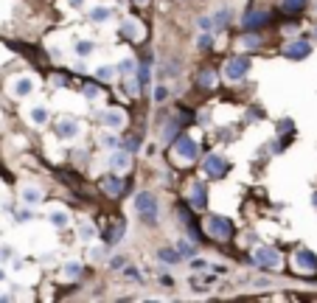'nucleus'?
I'll return each mask as SVG.
<instances>
[{"label":"nucleus","mask_w":317,"mask_h":303,"mask_svg":"<svg viewBox=\"0 0 317 303\" xmlns=\"http://www.w3.org/2000/svg\"><path fill=\"white\" fill-rule=\"evenodd\" d=\"M135 211H138V216H141L146 225H157V216H160V205H157V197H155V194L141 191V194L135 197Z\"/></svg>","instance_id":"1"},{"label":"nucleus","mask_w":317,"mask_h":303,"mask_svg":"<svg viewBox=\"0 0 317 303\" xmlns=\"http://www.w3.org/2000/svg\"><path fill=\"white\" fill-rule=\"evenodd\" d=\"M174 157L177 160H183V163H191V160H197V155H199V146H197V141L194 138H188V135H177L174 138Z\"/></svg>","instance_id":"2"},{"label":"nucleus","mask_w":317,"mask_h":303,"mask_svg":"<svg viewBox=\"0 0 317 303\" xmlns=\"http://www.w3.org/2000/svg\"><path fill=\"white\" fill-rule=\"evenodd\" d=\"M208 233L219 241H227L233 236V222L227 216H211L208 219Z\"/></svg>","instance_id":"3"},{"label":"nucleus","mask_w":317,"mask_h":303,"mask_svg":"<svg viewBox=\"0 0 317 303\" xmlns=\"http://www.w3.org/2000/svg\"><path fill=\"white\" fill-rule=\"evenodd\" d=\"M267 23H269V12H253V0H250V6H247L244 17H241V26L247 31H255L261 26H267Z\"/></svg>","instance_id":"4"},{"label":"nucleus","mask_w":317,"mask_h":303,"mask_svg":"<svg viewBox=\"0 0 317 303\" xmlns=\"http://www.w3.org/2000/svg\"><path fill=\"white\" fill-rule=\"evenodd\" d=\"M253 261L258 264V267H264V269H275V267H281V253H278L275 247H261Z\"/></svg>","instance_id":"5"},{"label":"nucleus","mask_w":317,"mask_h":303,"mask_svg":"<svg viewBox=\"0 0 317 303\" xmlns=\"http://www.w3.org/2000/svg\"><path fill=\"white\" fill-rule=\"evenodd\" d=\"M295 269L297 272H306V275L317 272V255L311 253V250H297L295 253Z\"/></svg>","instance_id":"6"},{"label":"nucleus","mask_w":317,"mask_h":303,"mask_svg":"<svg viewBox=\"0 0 317 303\" xmlns=\"http://www.w3.org/2000/svg\"><path fill=\"white\" fill-rule=\"evenodd\" d=\"M205 174L208 177H225L227 174V160L222 155H208L205 157Z\"/></svg>","instance_id":"7"},{"label":"nucleus","mask_w":317,"mask_h":303,"mask_svg":"<svg viewBox=\"0 0 317 303\" xmlns=\"http://www.w3.org/2000/svg\"><path fill=\"white\" fill-rule=\"evenodd\" d=\"M247 71H250V59H247V57H236V59H230V62L225 65V76L233 79V82L241 79Z\"/></svg>","instance_id":"8"},{"label":"nucleus","mask_w":317,"mask_h":303,"mask_svg":"<svg viewBox=\"0 0 317 303\" xmlns=\"http://www.w3.org/2000/svg\"><path fill=\"white\" fill-rule=\"evenodd\" d=\"M191 208H197V211H205V205H208V188H205L202 180H197V183L191 185Z\"/></svg>","instance_id":"9"},{"label":"nucleus","mask_w":317,"mask_h":303,"mask_svg":"<svg viewBox=\"0 0 317 303\" xmlns=\"http://www.w3.org/2000/svg\"><path fill=\"white\" fill-rule=\"evenodd\" d=\"M283 54H286L289 59H295V62H297V59H306L311 54V45L306 43V40H292V43L283 48Z\"/></svg>","instance_id":"10"},{"label":"nucleus","mask_w":317,"mask_h":303,"mask_svg":"<svg viewBox=\"0 0 317 303\" xmlns=\"http://www.w3.org/2000/svg\"><path fill=\"white\" fill-rule=\"evenodd\" d=\"M57 135H59V138H65V141H68V138H76V135H79V124L73 118H62L57 124Z\"/></svg>","instance_id":"11"},{"label":"nucleus","mask_w":317,"mask_h":303,"mask_svg":"<svg viewBox=\"0 0 317 303\" xmlns=\"http://www.w3.org/2000/svg\"><path fill=\"white\" fill-rule=\"evenodd\" d=\"M101 188H104L110 197H118L121 191H124V183L118 180V174H107L104 180H101Z\"/></svg>","instance_id":"12"},{"label":"nucleus","mask_w":317,"mask_h":303,"mask_svg":"<svg viewBox=\"0 0 317 303\" xmlns=\"http://www.w3.org/2000/svg\"><path fill=\"white\" fill-rule=\"evenodd\" d=\"M104 124L110 129H121L124 124H127V115L121 113V110H107L104 113Z\"/></svg>","instance_id":"13"},{"label":"nucleus","mask_w":317,"mask_h":303,"mask_svg":"<svg viewBox=\"0 0 317 303\" xmlns=\"http://www.w3.org/2000/svg\"><path fill=\"white\" fill-rule=\"evenodd\" d=\"M40 199H43V188H40V185H26V188H23V202L37 205Z\"/></svg>","instance_id":"14"},{"label":"nucleus","mask_w":317,"mask_h":303,"mask_svg":"<svg viewBox=\"0 0 317 303\" xmlns=\"http://www.w3.org/2000/svg\"><path fill=\"white\" fill-rule=\"evenodd\" d=\"M110 166H113V171H124L129 166V155L127 152H113L110 155Z\"/></svg>","instance_id":"15"},{"label":"nucleus","mask_w":317,"mask_h":303,"mask_svg":"<svg viewBox=\"0 0 317 303\" xmlns=\"http://www.w3.org/2000/svg\"><path fill=\"white\" fill-rule=\"evenodd\" d=\"M34 90V82H31V79H17L15 82V96H29V93Z\"/></svg>","instance_id":"16"},{"label":"nucleus","mask_w":317,"mask_h":303,"mask_svg":"<svg viewBox=\"0 0 317 303\" xmlns=\"http://www.w3.org/2000/svg\"><path fill=\"white\" fill-rule=\"evenodd\" d=\"M213 17H216V20H213V29H225L227 23H230L233 12H230V9H219V12H216Z\"/></svg>","instance_id":"17"},{"label":"nucleus","mask_w":317,"mask_h":303,"mask_svg":"<svg viewBox=\"0 0 317 303\" xmlns=\"http://www.w3.org/2000/svg\"><path fill=\"white\" fill-rule=\"evenodd\" d=\"M306 3H309V0H283V12H286V15H297V12L306 9Z\"/></svg>","instance_id":"18"},{"label":"nucleus","mask_w":317,"mask_h":303,"mask_svg":"<svg viewBox=\"0 0 317 303\" xmlns=\"http://www.w3.org/2000/svg\"><path fill=\"white\" fill-rule=\"evenodd\" d=\"M157 255H160V261H166V264H177V261H180V253H177V250H169V247H163Z\"/></svg>","instance_id":"19"},{"label":"nucleus","mask_w":317,"mask_h":303,"mask_svg":"<svg viewBox=\"0 0 317 303\" xmlns=\"http://www.w3.org/2000/svg\"><path fill=\"white\" fill-rule=\"evenodd\" d=\"M295 132V121H289V118H283L281 124H278V135L281 138H289V135Z\"/></svg>","instance_id":"20"},{"label":"nucleus","mask_w":317,"mask_h":303,"mask_svg":"<svg viewBox=\"0 0 317 303\" xmlns=\"http://www.w3.org/2000/svg\"><path fill=\"white\" fill-rule=\"evenodd\" d=\"M107 17H110V9H104V6H96V9L90 12V20H93V23H104Z\"/></svg>","instance_id":"21"},{"label":"nucleus","mask_w":317,"mask_h":303,"mask_svg":"<svg viewBox=\"0 0 317 303\" xmlns=\"http://www.w3.org/2000/svg\"><path fill=\"white\" fill-rule=\"evenodd\" d=\"M197 48H199V51H211V48H213V37L202 31V34L197 37Z\"/></svg>","instance_id":"22"},{"label":"nucleus","mask_w":317,"mask_h":303,"mask_svg":"<svg viewBox=\"0 0 317 303\" xmlns=\"http://www.w3.org/2000/svg\"><path fill=\"white\" fill-rule=\"evenodd\" d=\"M31 118H34V124H48V110H45V107H34V110H31Z\"/></svg>","instance_id":"23"},{"label":"nucleus","mask_w":317,"mask_h":303,"mask_svg":"<svg viewBox=\"0 0 317 303\" xmlns=\"http://www.w3.org/2000/svg\"><path fill=\"white\" fill-rule=\"evenodd\" d=\"M51 225H54V227H65V225H68V213L54 211V213H51Z\"/></svg>","instance_id":"24"},{"label":"nucleus","mask_w":317,"mask_h":303,"mask_svg":"<svg viewBox=\"0 0 317 303\" xmlns=\"http://www.w3.org/2000/svg\"><path fill=\"white\" fill-rule=\"evenodd\" d=\"M177 129H180V124H177V121L166 124V129H163V141H171V138H177Z\"/></svg>","instance_id":"25"},{"label":"nucleus","mask_w":317,"mask_h":303,"mask_svg":"<svg viewBox=\"0 0 317 303\" xmlns=\"http://www.w3.org/2000/svg\"><path fill=\"white\" fill-rule=\"evenodd\" d=\"M65 275H68V278H79V275H82V264H79V261H71V264L65 267Z\"/></svg>","instance_id":"26"},{"label":"nucleus","mask_w":317,"mask_h":303,"mask_svg":"<svg viewBox=\"0 0 317 303\" xmlns=\"http://www.w3.org/2000/svg\"><path fill=\"white\" fill-rule=\"evenodd\" d=\"M241 45H244V48H258V45H261V37L258 34H247L244 40H241Z\"/></svg>","instance_id":"27"},{"label":"nucleus","mask_w":317,"mask_h":303,"mask_svg":"<svg viewBox=\"0 0 317 303\" xmlns=\"http://www.w3.org/2000/svg\"><path fill=\"white\" fill-rule=\"evenodd\" d=\"M202 87H213V71H202L199 73V79H197Z\"/></svg>","instance_id":"28"},{"label":"nucleus","mask_w":317,"mask_h":303,"mask_svg":"<svg viewBox=\"0 0 317 303\" xmlns=\"http://www.w3.org/2000/svg\"><path fill=\"white\" fill-rule=\"evenodd\" d=\"M177 253L180 255H194V247H191L188 241H177Z\"/></svg>","instance_id":"29"},{"label":"nucleus","mask_w":317,"mask_h":303,"mask_svg":"<svg viewBox=\"0 0 317 303\" xmlns=\"http://www.w3.org/2000/svg\"><path fill=\"white\" fill-rule=\"evenodd\" d=\"M163 99H169V87H163V85H157L155 87V101H157V104H160V101Z\"/></svg>","instance_id":"30"},{"label":"nucleus","mask_w":317,"mask_h":303,"mask_svg":"<svg viewBox=\"0 0 317 303\" xmlns=\"http://www.w3.org/2000/svg\"><path fill=\"white\" fill-rule=\"evenodd\" d=\"M85 96H87V99H99V96H101V87L99 85H87L85 87Z\"/></svg>","instance_id":"31"},{"label":"nucleus","mask_w":317,"mask_h":303,"mask_svg":"<svg viewBox=\"0 0 317 303\" xmlns=\"http://www.w3.org/2000/svg\"><path fill=\"white\" fill-rule=\"evenodd\" d=\"M124 146H127V152H138V149H141V138H127V143H124Z\"/></svg>","instance_id":"32"},{"label":"nucleus","mask_w":317,"mask_h":303,"mask_svg":"<svg viewBox=\"0 0 317 303\" xmlns=\"http://www.w3.org/2000/svg\"><path fill=\"white\" fill-rule=\"evenodd\" d=\"M76 51L82 54V57H87V54L93 51V43H87V40H85V43H79V45H76Z\"/></svg>","instance_id":"33"},{"label":"nucleus","mask_w":317,"mask_h":303,"mask_svg":"<svg viewBox=\"0 0 317 303\" xmlns=\"http://www.w3.org/2000/svg\"><path fill=\"white\" fill-rule=\"evenodd\" d=\"M191 269H197V272H202V269H208V261H202V258H194V261H191Z\"/></svg>","instance_id":"34"},{"label":"nucleus","mask_w":317,"mask_h":303,"mask_svg":"<svg viewBox=\"0 0 317 303\" xmlns=\"http://www.w3.org/2000/svg\"><path fill=\"white\" fill-rule=\"evenodd\" d=\"M199 29H202V31H211L213 29V20H211V17H199Z\"/></svg>","instance_id":"35"},{"label":"nucleus","mask_w":317,"mask_h":303,"mask_svg":"<svg viewBox=\"0 0 317 303\" xmlns=\"http://www.w3.org/2000/svg\"><path fill=\"white\" fill-rule=\"evenodd\" d=\"M118 71H121V73H132V71H135V62H132V59H124Z\"/></svg>","instance_id":"36"},{"label":"nucleus","mask_w":317,"mask_h":303,"mask_svg":"<svg viewBox=\"0 0 317 303\" xmlns=\"http://www.w3.org/2000/svg\"><path fill=\"white\" fill-rule=\"evenodd\" d=\"M79 233H82V239H90V236H93V227L87 225V222H82V227H79Z\"/></svg>","instance_id":"37"},{"label":"nucleus","mask_w":317,"mask_h":303,"mask_svg":"<svg viewBox=\"0 0 317 303\" xmlns=\"http://www.w3.org/2000/svg\"><path fill=\"white\" fill-rule=\"evenodd\" d=\"M127 278H132V281H141V269L129 267V269H127Z\"/></svg>","instance_id":"38"},{"label":"nucleus","mask_w":317,"mask_h":303,"mask_svg":"<svg viewBox=\"0 0 317 303\" xmlns=\"http://www.w3.org/2000/svg\"><path fill=\"white\" fill-rule=\"evenodd\" d=\"M113 73H115V68H101V71H99V79H110Z\"/></svg>","instance_id":"39"},{"label":"nucleus","mask_w":317,"mask_h":303,"mask_svg":"<svg viewBox=\"0 0 317 303\" xmlns=\"http://www.w3.org/2000/svg\"><path fill=\"white\" fill-rule=\"evenodd\" d=\"M110 267H113V269H121V267H124V258H121V255H115V258L110 261Z\"/></svg>","instance_id":"40"},{"label":"nucleus","mask_w":317,"mask_h":303,"mask_svg":"<svg viewBox=\"0 0 317 303\" xmlns=\"http://www.w3.org/2000/svg\"><path fill=\"white\" fill-rule=\"evenodd\" d=\"M29 219H31V211H20L17 213V222H29Z\"/></svg>","instance_id":"41"},{"label":"nucleus","mask_w":317,"mask_h":303,"mask_svg":"<svg viewBox=\"0 0 317 303\" xmlns=\"http://www.w3.org/2000/svg\"><path fill=\"white\" fill-rule=\"evenodd\" d=\"M104 146H118V141H115L113 135H107V138H104Z\"/></svg>","instance_id":"42"},{"label":"nucleus","mask_w":317,"mask_h":303,"mask_svg":"<svg viewBox=\"0 0 317 303\" xmlns=\"http://www.w3.org/2000/svg\"><path fill=\"white\" fill-rule=\"evenodd\" d=\"M82 3H85V0H71V6H82Z\"/></svg>","instance_id":"43"},{"label":"nucleus","mask_w":317,"mask_h":303,"mask_svg":"<svg viewBox=\"0 0 317 303\" xmlns=\"http://www.w3.org/2000/svg\"><path fill=\"white\" fill-rule=\"evenodd\" d=\"M311 202H314V208H317V194H314V199H311Z\"/></svg>","instance_id":"44"},{"label":"nucleus","mask_w":317,"mask_h":303,"mask_svg":"<svg viewBox=\"0 0 317 303\" xmlns=\"http://www.w3.org/2000/svg\"><path fill=\"white\" fill-rule=\"evenodd\" d=\"M314 34H317V29H314Z\"/></svg>","instance_id":"45"}]
</instances>
